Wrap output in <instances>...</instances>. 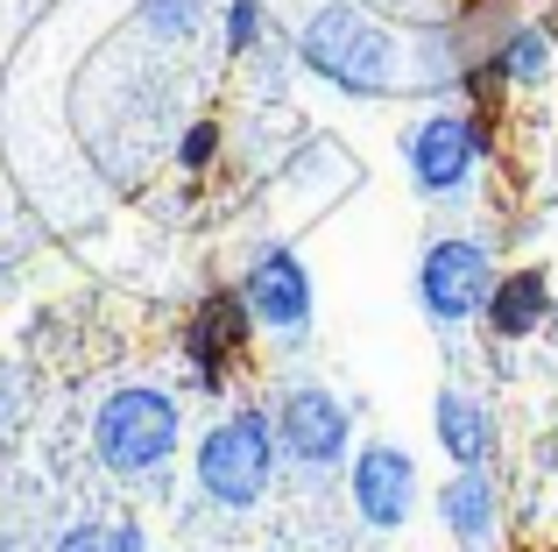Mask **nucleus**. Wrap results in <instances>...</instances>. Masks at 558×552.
<instances>
[{
    "mask_svg": "<svg viewBox=\"0 0 558 552\" xmlns=\"http://www.w3.org/2000/svg\"><path fill=\"white\" fill-rule=\"evenodd\" d=\"M298 64L312 71V79L340 85L347 99H389V93H403V79H410L403 43H396L368 8H354V0H326V8L304 14Z\"/></svg>",
    "mask_w": 558,
    "mask_h": 552,
    "instance_id": "nucleus-1",
    "label": "nucleus"
},
{
    "mask_svg": "<svg viewBox=\"0 0 558 552\" xmlns=\"http://www.w3.org/2000/svg\"><path fill=\"white\" fill-rule=\"evenodd\" d=\"M178 432H184V411H178L170 389L121 383L93 411V454L107 460L113 475H156L170 454H178Z\"/></svg>",
    "mask_w": 558,
    "mask_h": 552,
    "instance_id": "nucleus-2",
    "label": "nucleus"
},
{
    "mask_svg": "<svg viewBox=\"0 0 558 552\" xmlns=\"http://www.w3.org/2000/svg\"><path fill=\"white\" fill-rule=\"evenodd\" d=\"M276 460H283L276 418L269 411H233L198 440V489L219 503V511H247V503L269 496Z\"/></svg>",
    "mask_w": 558,
    "mask_h": 552,
    "instance_id": "nucleus-3",
    "label": "nucleus"
},
{
    "mask_svg": "<svg viewBox=\"0 0 558 552\" xmlns=\"http://www.w3.org/2000/svg\"><path fill=\"white\" fill-rule=\"evenodd\" d=\"M488 290H495V255L481 249V241L446 235V241L424 249V263H417V304H424L432 326H466V319H481Z\"/></svg>",
    "mask_w": 558,
    "mask_h": 552,
    "instance_id": "nucleus-4",
    "label": "nucleus"
},
{
    "mask_svg": "<svg viewBox=\"0 0 558 552\" xmlns=\"http://www.w3.org/2000/svg\"><path fill=\"white\" fill-rule=\"evenodd\" d=\"M233 290H241L247 319L269 326V333H283L290 347L312 333V269H304V255L290 249V241H262V249L247 255V269H241Z\"/></svg>",
    "mask_w": 558,
    "mask_h": 552,
    "instance_id": "nucleus-5",
    "label": "nucleus"
},
{
    "mask_svg": "<svg viewBox=\"0 0 558 552\" xmlns=\"http://www.w3.org/2000/svg\"><path fill=\"white\" fill-rule=\"evenodd\" d=\"M403 156L424 199H460L481 170V113H424L403 135Z\"/></svg>",
    "mask_w": 558,
    "mask_h": 552,
    "instance_id": "nucleus-6",
    "label": "nucleus"
},
{
    "mask_svg": "<svg viewBox=\"0 0 558 552\" xmlns=\"http://www.w3.org/2000/svg\"><path fill=\"white\" fill-rule=\"evenodd\" d=\"M347 440H354V411L332 389H318V383L283 389V404H276V446L298 468H340Z\"/></svg>",
    "mask_w": 558,
    "mask_h": 552,
    "instance_id": "nucleus-7",
    "label": "nucleus"
},
{
    "mask_svg": "<svg viewBox=\"0 0 558 552\" xmlns=\"http://www.w3.org/2000/svg\"><path fill=\"white\" fill-rule=\"evenodd\" d=\"M247 333H255V319H247L241 290H205L198 304H191L184 319V361L191 375H198V389H227L233 361H241Z\"/></svg>",
    "mask_w": 558,
    "mask_h": 552,
    "instance_id": "nucleus-8",
    "label": "nucleus"
},
{
    "mask_svg": "<svg viewBox=\"0 0 558 552\" xmlns=\"http://www.w3.org/2000/svg\"><path fill=\"white\" fill-rule=\"evenodd\" d=\"M354 511L368 517L375 531H396L410 517V503H417V460L403 454V446H389V440H375V446H361L354 454Z\"/></svg>",
    "mask_w": 558,
    "mask_h": 552,
    "instance_id": "nucleus-9",
    "label": "nucleus"
},
{
    "mask_svg": "<svg viewBox=\"0 0 558 552\" xmlns=\"http://www.w3.org/2000/svg\"><path fill=\"white\" fill-rule=\"evenodd\" d=\"M438 517L460 545H488L502 531V496H495L488 468H452V482L438 489Z\"/></svg>",
    "mask_w": 558,
    "mask_h": 552,
    "instance_id": "nucleus-10",
    "label": "nucleus"
},
{
    "mask_svg": "<svg viewBox=\"0 0 558 552\" xmlns=\"http://www.w3.org/2000/svg\"><path fill=\"white\" fill-rule=\"evenodd\" d=\"M432 425H438V446L452 454V468H488V454H495V418H488V404H481V397H466L460 383L438 389Z\"/></svg>",
    "mask_w": 558,
    "mask_h": 552,
    "instance_id": "nucleus-11",
    "label": "nucleus"
},
{
    "mask_svg": "<svg viewBox=\"0 0 558 552\" xmlns=\"http://www.w3.org/2000/svg\"><path fill=\"white\" fill-rule=\"evenodd\" d=\"M488 326L502 333V340H523V333H537L545 326V312H551V284H545V269H517V276H495V290H488Z\"/></svg>",
    "mask_w": 558,
    "mask_h": 552,
    "instance_id": "nucleus-12",
    "label": "nucleus"
},
{
    "mask_svg": "<svg viewBox=\"0 0 558 552\" xmlns=\"http://www.w3.org/2000/svg\"><path fill=\"white\" fill-rule=\"evenodd\" d=\"M488 57H495V71H502V85H537L551 71V36L545 28H509Z\"/></svg>",
    "mask_w": 558,
    "mask_h": 552,
    "instance_id": "nucleus-13",
    "label": "nucleus"
},
{
    "mask_svg": "<svg viewBox=\"0 0 558 552\" xmlns=\"http://www.w3.org/2000/svg\"><path fill=\"white\" fill-rule=\"evenodd\" d=\"M142 28L156 43H191L205 28V0H142Z\"/></svg>",
    "mask_w": 558,
    "mask_h": 552,
    "instance_id": "nucleus-14",
    "label": "nucleus"
},
{
    "mask_svg": "<svg viewBox=\"0 0 558 552\" xmlns=\"http://www.w3.org/2000/svg\"><path fill=\"white\" fill-rule=\"evenodd\" d=\"M57 552H142V531L135 525H78V531H64L57 539Z\"/></svg>",
    "mask_w": 558,
    "mask_h": 552,
    "instance_id": "nucleus-15",
    "label": "nucleus"
},
{
    "mask_svg": "<svg viewBox=\"0 0 558 552\" xmlns=\"http://www.w3.org/2000/svg\"><path fill=\"white\" fill-rule=\"evenodd\" d=\"M219 156V121H191L178 135V170H213Z\"/></svg>",
    "mask_w": 558,
    "mask_h": 552,
    "instance_id": "nucleus-16",
    "label": "nucleus"
},
{
    "mask_svg": "<svg viewBox=\"0 0 558 552\" xmlns=\"http://www.w3.org/2000/svg\"><path fill=\"white\" fill-rule=\"evenodd\" d=\"M262 43V0H227V50L247 57Z\"/></svg>",
    "mask_w": 558,
    "mask_h": 552,
    "instance_id": "nucleus-17",
    "label": "nucleus"
},
{
    "mask_svg": "<svg viewBox=\"0 0 558 552\" xmlns=\"http://www.w3.org/2000/svg\"><path fill=\"white\" fill-rule=\"evenodd\" d=\"M8 418H14V375L0 369V425H8Z\"/></svg>",
    "mask_w": 558,
    "mask_h": 552,
    "instance_id": "nucleus-18",
    "label": "nucleus"
},
{
    "mask_svg": "<svg viewBox=\"0 0 558 552\" xmlns=\"http://www.w3.org/2000/svg\"><path fill=\"white\" fill-rule=\"evenodd\" d=\"M0 552H8V539H0Z\"/></svg>",
    "mask_w": 558,
    "mask_h": 552,
    "instance_id": "nucleus-19",
    "label": "nucleus"
}]
</instances>
